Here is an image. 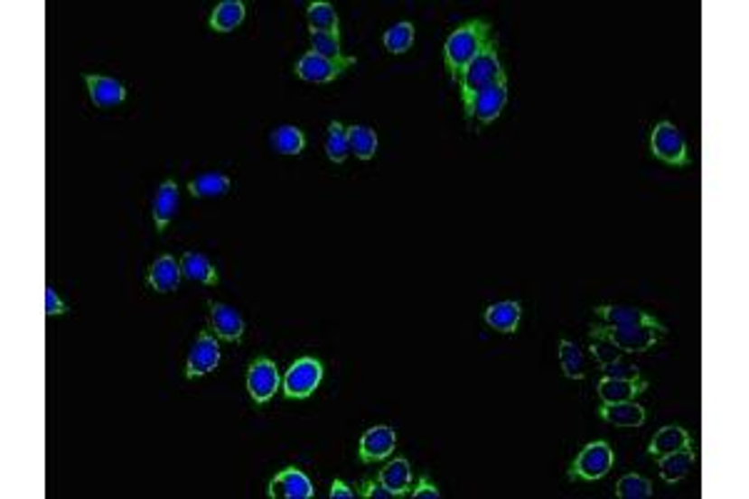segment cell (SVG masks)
<instances>
[{
  "instance_id": "cell-1",
  "label": "cell",
  "mask_w": 749,
  "mask_h": 499,
  "mask_svg": "<svg viewBox=\"0 0 749 499\" xmlns=\"http://www.w3.org/2000/svg\"><path fill=\"white\" fill-rule=\"evenodd\" d=\"M490 38H492V25L482 18H473L450 32V38L445 41V68L450 80L454 83L460 80L464 68L475 60V55L485 48Z\"/></svg>"
},
{
  "instance_id": "cell-2",
  "label": "cell",
  "mask_w": 749,
  "mask_h": 499,
  "mask_svg": "<svg viewBox=\"0 0 749 499\" xmlns=\"http://www.w3.org/2000/svg\"><path fill=\"white\" fill-rule=\"evenodd\" d=\"M502 73H505V68H502V60H500V48H497L495 38H490L485 48L475 55V60L464 68L460 80H457L467 120H470V110H473V100H475L477 93L485 86H490Z\"/></svg>"
},
{
  "instance_id": "cell-3",
  "label": "cell",
  "mask_w": 749,
  "mask_h": 499,
  "mask_svg": "<svg viewBox=\"0 0 749 499\" xmlns=\"http://www.w3.org/2000/svg\"><path fill=\"white\" fill-rule=\"evenodd\" d=\"M669 329L662 322L654 325H624V328H610V325H592L590 337H604L610 340L624 355H642L652 350L657 342L665 337Z\"/></svg>"
},
{
  "instance_id": "cell-4",
  "label": "cell",
  "mask_w": 749,
  "mask_h": 499,
  "mask_svg": "<svg viewBox=\"0 0 749 499\" xmlns=\"http://www.w3.org/2000/svg\"><path fill=\"white\" fill-rule=\"evenodd\" d=\"M613 467L614 449L610 447V442L597 439V442L582 447V452L575 457L567 475H570L572 482H597V479L607 477Z\"/></svg>"
},
{
  "instance_id": "cell-5",
  "label": "cell",
  "mask_w": 749,
  "mask_h": 499,
  "mask_svg": "<svg viewBox=\"0 0 749 499\" xmlns=\"http://www.w3.org/2000/svg\"><path fill=\"white\" fill-rule=\"evenodd\" d=\"M650 150H652L654 158L660 160V162H665V165H672V168L689 165V150H687L685 135L669 120H662V123L654 125L652 138H650Z\"/></svg>"
},
{
  "instance_id": "cell-6",
  "label": "cell",
  "mask_w": 749,
  "mask_h": 499,
  "mask_svg": "<svg viewBox=\"0 0 749 499\" xmlns=\"http://www.w3.org/2000/svg\"><path fill=\"white\" fill-rule=\"evenodd\" d=\"M323 377H325L323 362L315 357H300L287 367L283 377V394L287 400H307L320 387Z\"/></svg>"
},
{
  "instance_id": "cell-7",
  "label": "cell",
  "mask_w": 749,
  "mask_h": 499,
  "mask_svg": "<svg viewBox=\"0 0 749 499\" xmlns=\"http://www.w3.org/2000/svg\"><path fill=\"white\" fill-rule=\"evenodd\" d=\"M352 65H358V58H345V60H327L323 55L307 51L300 60L295 63V75L305 83H315V86H325L338 80L340 75L350 70Z\"/></svg>"
},
{
  "instance_id": "cell-8",
  "label": "cell",
  "mask_w": 749,
  "mask_h": 499,
  "mask_svg": "<svg viewBox=\"0 0 749 499\" xmlns=\"http://www.w3.org/2000/svg\"><path fill=\"white\" fill-rule=\"evenodd\" d=\"M248 393L253 397L255 404H267L275 397V393L283 387L280 370L270 357H255L248 367Z\"/></svg>"
},
{
  "instance_id": "cell-9",
  "label": "cell",
  "mask_w": 749,
  "mask_h": 499,
  "mask_svg": "<svg viewBox=\"0 0 749 499\" xmlns=\"http://www.w3.org/2000/svg\"><path fill=\"white\" fill-rule=\"evenodd\" d=\"M507 73L495 78L490 86H485L473 100V110H470V120H477L480 125H490L495 123L497 117L502 116V110L507 106Z\"/></svg>"
},
{
  "instance_id": "cell-10",
  "label": "cell",
  "mask_w": 749,
  "mask_h": 499,
  "mask_svg": "<svg viewBox=\"0 0 749 499\" xmlns=\"http://www.w3.org/2000/svg\"><path fill=\"white\" fill-rule=\"evenodd\" d=\"M220 342H218V337L212 335V332H208V329H202L201 335H198V340H195V345H192L191 355H188V365H185V377L188 380H195V377H205V374H211V372L218 370V365H220Z\"/></svg>"
},
{
  "instance_id": "cell-11",
  "label": "cell",
  "mask_w": 749,
  "mask_h": 499,
  "mask_svg": "<svg viewBox=\"0 0 749 499\" xmlns=\"http://www.w3.org/2000/svg\"><path fill=\"white\" fill-rule=\"evenodd\" d=\"M398 447V432L390 425H375L370 427L365 435L360 437L358 459L362 465H375L382 462L395 452Z\"/></svg>"
},
{
  "instance_id": "cell-12",
  "label": "cell",
  "mask_w": 749,
  "mask_h": 499,
  "mask_svg": "<svg viewBox=\"0 0 749 499\" xmlns=\"http://www.w3.org/2000/svg\"><path fill=\"white\" fill-rule=\"evenodd\" d=\"M267 497L270 499H313L315 487L303 469L286 467L277 472L270 485H267Z\"/></svg>"
},
{
  "instance_id": "cell-13",
  "label": "cell",
  "mask_w": 749,
  "mask_h": 499,
  "mask_svg": "<svg viewBox=\"0 0 749 499\" xmlns=\"http://www.w3.org/2000/svg\"><path fill=\"white\" fill-rule=\"evenodd\" d=\"M211 308V328L215 329V337L222 342H240L245 335V319L243 315L238 312L230 305L225 302H208Z\"/></svg>"
},
{
  "instance_id": "cell-14",
  "label": "cell",
  "mask_w": 749,
  "mask_h": 499,
  "mask_svg": "<svg viewBox=\"0 0 749 499\" xmlns=\"http://www.w3.org/2000/svg\"><path fill=\"white\" fill-rule=\"evenodd\" d=\"M600 417L607 425L620 427V430H637L644 425L647 412L640 402L627 400V402H602L600 404Z\"/></svg>"
},
{
  "instance_id": "cell-15",
  "label": "cell",
  "mask_w": 749,
  "mask_h": 499,
  "mask_svg": "<svg viewBox=\"0 0 749 499\" xmlns=\"http://www.w3.org/2000/svg\"><path fill=\"white\" fill-rule=\"evenodd\" d=\"M85 86H88V96L93 100V106L98 107H116L120 103H126L127 88L116 80V78H106V75H85Z\"/></svg>"
},
{
  "instance_id": "cell-16",
  "label": "cell",
  "mask_w": 749,
  "mask_h": 499,
  "mask_svg": "<svg viewBox=\"0 0 749 499\" xmlns=\"http://www.w3.org/2000/svg\"><path fill=\"white\" fill-rule=\"evenodd\" d=\"M180 208V190L178 182L175 180H165L155 192L153 198V220H155V227L158 233H165L168 225L175 220Z\"/></svg>"
},
{
  "instance_id": "cell-17",
  "label": "cell",
  "mask_w": 749,
  "mask_h": 499,
  "mask_svg": "<svg viewBox=\"0 0 749 499\" xmlns=\"http://www.w3.org/2000/svg\"><path fill=\"white\" fill-rule=\"evenodd\" d=\"M595 315L602 319V325H610V328H624V325H654L660 319L644 312V310L634 308V305H600L595 308Z\"/></svg>"
},
{
  "instance_id": "cell-18",
  "label": "cell",
  "mask_w": 749,
  "mask_h": 499,
  "mask_svg": "<svg viewBox=\"0 0 749 499\" xmlns=\"http://www.w3.org/2000/svg\"><path fill=\"white\" fill-rule=\"evenodd\" d=\"M650 390V383L644 377L637 380H614V377H602L597 384V394H600L602 402H627V400H637L640 394Z\"/></svg>"
},
{
  "instance_id": "cell-19",
  "label": "cell",
  "mask_w": 749,
  "mask_h": 499,
  "mask_svg": "<svg viewBox=\"0 0 749 499\" xmlns=\"http://www.w3.org/2000/svg\"><path fill=\"white\" fill-rule=\"evenodd\" d=\"M180 280H183V270H180V263L175 257L170 255H160L148 270V285L165 295V292H175L180 287Z\"/></svg>"
},
{
  "instance_id": "cell-20",
  "label": "cell",
  "mask_w": 749,
  "mask_h": 499,
  "mask_svg": "<svg viewBox=\"0 0 749 499\" xmlns=\"http://www.w3.org/2000/svg\"><path fill=\"white\" fill-rule=\"evenodd\" d=\"M485 322L502 335H515L522 322V305L515 300H502L485 310Z\"/></svg>"
},
{
  "instance_id": "cell-21",
  "label": "cell",
  "mask_w": 749,
  "mask_h": 499,
  "mask_svg": "<svg viewBox=\"0 0 749 499\" xmlns=\"http://www.w3.org/2000/svg\"><path fill=\"white\" fill-rule=\"evenodd\" d=\"M695 462L697 455L695 449H692V445L682 447V449H675V452H669V455L657 459V465H660V477L665 479L667 485H677V482H682V479L689 475V469H692Z\"/></svg>"
},
{
  "instance_id": "cell-22",
  "label": "cell",
  "mask_w": 749,
  "mask_h": 499,
  "mask_svg": "<svg viewBox=\"0 0 749 499\" xmlns=\"http://www.w3.org/2000/svg\"><path fill=\"white\" fill-rule=\"evenodd\" d=\"M378 479H380L385 487L390 489L392 497L410 494V489H412L410 462H407L405 457H395V459H390V462L380 469Z\"/></svg>"
},
{
  "instance_id": "cell-23",
  "label": "cell",
  "mask_w": 749,
  "mask_h": 499,
  "mask_svg": "<svg viewBox=\"0 0 749 499\" xmlns=\"http://www.w3.org/2000/svg\"><path fill=\"white\" fill-rule=\"evenodd\" d=\"M687 445H692L687 430H682L679 425H665L654 432V437L650 439V447H647V452H650V457H654V459H660V457L669 455V452H675V449H682V447Z\"/></svg>"
},
{
  "instance_id": "cell-24",
  "label": "cell",
  "mask_w": 749,
  "mask_h": 499,
  "mask_svg": "<svg viewBox=\"0 0 749 499\" xmlns=\"http://www.w3.org/2000/svg\"><path fill=\"white\" fill-rule=\"evenodd\" d=\"M180 270H183V277L185 280H191V282H198V285H218V270H215V265H212L208 257L202 255V253H185V255L180 257Z\"/></svg>"
},
{
  "instance_id": "cell-25",
  "label": "cell",
  "mask_w": 749,
  "mask_h": 499,
  "mask_svg": "<svg viewBox=\"0 0 749 499\" xmlns=\"http://www.w3.org/2000/svg\"><path fill=\"white\" fill-rule=\"evenodd\" d=\"M245 3L243 0H222L215 5L211 15V31L212 32H232L240 23L245 21Z\"/></svg>"
},
{
  "instance_id": "cell-26",
  "label": "cell",
  "mask_w": 749,
  "mask_h": 499,
  "mask_svg": "<svg viewBox=\"0 0 749 499\" xmlns=\"http://www.w3.org/2000/svg\"><path fill=\"white\" fill-rule=\"evenodd\" d=\"M307 28H310V32H332V35H340V18L335 5L325 3V0L310 3L307 5Z\"/></svg>"
},
{
  "instance_id": "cell-27",
  "label": "cell",
  "mask_w": 749,
  "mask_h": 499,
  "mask_svg": "<svg viewBox=\"0 0 749 499\" xmlns=\"http://www.w3.org/2000/svg\"><path fill=\"white\" fill-rule=\"evenodd\" d=\"M378 145H380L378 133L370 128V125H350L348 128L350 155H355V158L362 160V162H368V160L375 158Z\"/></svg>"
},
{
  "instance_id": "cell-28",
  "label": "cell",
  "mask_w": 749,
  "mask_h": 499,
  "mask_svg": "<svg viewBox=\"0 0 749 499\" xmlns=\"http://www.w3.org/2000/svg\"><path fill=\"white\" fill-rule=\"evenodd\" d=\"M232 180L222 172H202L195 180L188 182L192 198H222L230 190Z\"/></svg>"
},
{
  "instance_id": "cell-29",
  "label": "cell",
  "mask_w": 749,
  "mask_h": 499,
  "mask_svg": "<svg viewBox=\"0 0 749 499\" xmlns=\"http://www.w3.org/2000/svg\"><path fill=\"white\" fill-rule=\"evenodd\" d=\"M305 133L297 128V125H280L270 135V145L280 155H300L305 150Z\"/></svg>"
},
{
  "instance_id": "cell-30",
  "label": "cell",
  "mask_w": 749,
  "mask_h": 499,
  "mask_svg": "<svg viewBox=\"0 0 749 499\" xmlns=\"http://www.w3.org/2000/svg\"><path fill=\"white\" fill-rule=\"evenodd\" d=\"M325 155H327V160H330V162H335V165H342V162L350 158L348 128H345L342 123H338V120H332V123L327 125Z\"/></svg>"
},
{
  "instance_id": "cell-31",
  "label": "cell",
  "mask_w": 749,
  "mask_h": 499,
  "mask_svg": "<svg viewBox=\"0 0 749 499\" xmlns=\"http://www.w3.org/2000/svg\"><path fill=\"white\" fill-rule=\"evenodd\" d=\"M382 45H385V51L392 55L407 53L412 45H415V25L407 21L395 23V25L388 28L385 35H382Z\"/></svg>"
},
{
  "instance_id": "cell-32",
  "label": "cell",
  "mask_w": 749,
  "mask_h": 499,
  "mask_svg": "<svg viewBox=\"0 0 749 499\" xmlns=\"http://www.w3.org/2000/svg\"><path fill=\"white\" fill-rule=\"evenodd\" d=\"M559 367H562L567 380H585V374H587L585 372V355L575 342H559Z\"/></svg>"
},
{
  "instance_id": "cell-33",
  "label": "cell",
  "mask_w": 749,
  "mask_h": 499,
  "mask_svg": "<svg viewBox=\"0 0 749 499\" xmlns=\"http://www.w3.org/2000/svg\"><path fill=\"white\" fill-rule=\"evenodd\" d=\"M652 482L642 475H624L614 487V494L620 499H647L652 497Z\"/></svg>"
},
{
  "instance_id": "cell-34",
  "label": "cell",
  "mask_w": 749,
  "mask_h": 499,
  "mask_svg": "<svg viewBox=\"0 0 749 499\" xmlns=\"http://www.w3.org/2000/svg\"><path fill=\"white\" fill-rule=\"evenodd\" d=\"M310 45H313V53L323 55L327 60H345V58H350V55L342 53L340 35H332V32H310Z\"/></svg>"
},
{
  "instance_id": "cell-35",
  "label": "cell",
  "mask_w": 749,
  "mask_h": 499,
  "mask_svg": "<svg viewBox=\"0 0 749 499\" xmlns=\"http://www.w3.org/2000/svg\"><path fill=\"white\" fill-rule=\"evenodd\" d=\"M602 374L604 377H614V380H637V377H642L640 367L632 360H627V355H620L613 362L602 365Z\"/></svg>"
},
{
  "instance_id": "cell-36",
  "label": "cell",
  "mask_w": 749,
  "mask_h": 499,
  "mask_svg": "<svg viewBox=\"0 0 749 499\" xmlns=\"http://www.w3.org/2000/svg\"><path fill=\"white\" fill-rule=\"evenodd\" d=\"M590 352H592V357L600 362V367L602 365H607V362H613L614 357L624 355V352H620L617 347H614L613 342L604 340V337H590Z\"/></svg>"
},
{
  "instance_id": "cell-37",
  "label": "cell",
  "mask_w": 749,
  "mask_h": 499,
  "mask_svg": "<svg viewBox=\"0 0 749 499\" xmlns=\"http://www.w3.org/2000/svg\"><path fill=\"white\" fill-rule=\"evenodd\" d=\"M65 312H68V305H65L63 300H61V295L55 292V287H45V315H48V318H61Z\"/></svg>"
},
{
  "instance_id": "cell-38",
  "label": "cell",
  "mask_w": 749,
  "mask_h": 499,
  "mask_svg": "<svg viewBox=\"0 0 749 499\" xmlns=\"http://www.w3.org/2000/svg\"><path fill=\"white\" fill-rule=\"evenodd\" d=\"M360 494L368 499H390L392 497V492L382 485L380 479H365V482H362V489H360Z\"/></svg>"
},
{
  "instance_id": "cell-39",
  "label": "cell",
  "mask_w": 749,
  "mask_h": 499,
  "mask_svg": "<svg viewBox=\"0 0 749 499\" xmlns=\"http://www.w3.org/2000/svg\"><path fill=\"white\" fill-rule=\"evenodd\" d=\"M410 497L412 499H440L443 494H440L437 485H433L427 477H420L417 479V485H415V489H410Z\"/></svg>"
},
{
  "instance_id": "cell-40",
  "label": "cell",
  "mask_w": 749,
  "mask_h": 499,
  "mask_svg": "<svg viewBox=\"0 0 749 499\" xmlns=\"http://www.w3.org/2000/svg\"><path fill=\"white\" fill-rule=\"evenodd\" d=\"M330 499H355V489L350 487L348 482L335 479V482L330 485Z\"/></svg>"
}]
</instances>
